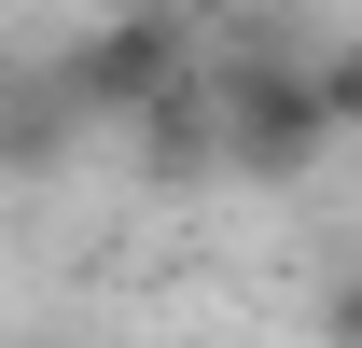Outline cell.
Wrapping results in <instances>:
<instances>
[{
	"instance_id": "obj_1",
	"label": "cell",
	"mask_w": 362,
	"mask_h": 348,
	"mask_svg": "<svg viewBox=\"0 0 362 348\" xmlns=\"http://www.w3.org/2000/svg\"><path fill=\"white\" fill-rule=\"evenodd\" d=\"M209 112H223V181H307L320 153H334V112H320V56L223 42V56H209Z\"/></svg>"
},
{
	"instance_id": "obj_2",
	"label": "cell",
	"mask_w": 362,
	"mask_h": 348,
	"mask_svg": "<svg viewBox=\"0 0 362 348\" xmlns=\"http://www.w3.org/2000/svg\"><path fill=\"white\" fill-rule=\"evenodd\" d=\"M181 70H195V28H181L168 0H126V14H98L84 42L56 56V84L84 98V126H126L139 98H153V84H181Z\"/></svg>"
},
{
	"instance_id": "obj_3",
	"label": "cell",
	"mask_w": 362,
	"mask_h": 348,
	"mask_svg": "<svg viewBox=\"0 0 362 348\" xmlns=\"http://www.w3.org/2000/svg\"><path fill=\"white\" fill-rule=\"evenodd\" d=\"M126 139H139V181L153 195H195V181H223V112H209V42H195V70L181 84H153L126 112Z\"/></svg>"
},
{
	"instance_id": "obj_4",
	"label": "cell",
	"mask_w": 362,
	"mask_h": 348,
	"mask_svg": "<svg viewBox=\"0 0 362 348\" xmlns=\"http://www.w3.org/2000/svg\"><path fill=\"white\" fill-rule=\"evenodd\" d=\"M70 126H84V98L56 84V56H42V70H14V84H0V168H14V181H42L56 153H70Z\"/></svg>"
},
{
	"instance_id": "obj_5",
	"label": "cell",
	"mask_w": 362,
	"mask_h": 348,
	"mask_svg": "<svg viewBox=\"0 0 362 348\" xmlns=\"http://www.w3.org/2000/svg\"><path fill=\"white\" fill-rule=\"evenodd\" d=\"M320 112H334V139H362V42L320 56Z\"/></svg>"
},
{
	"instance_id": "obj_6",
	"label": "cell",
	"mask_w": 362,
	"mask_h": 348,
	"mask_svg": "<svg viewBox=\"0 0 362 348\" xmlns=\"http://www.w3.org/2000/svg\"><path fill=\"white\" fill-rule=\"evenodd\" d=\"M320 348H362V265L334 279V293H320Z\"/></svg>"
}]
</instances>
